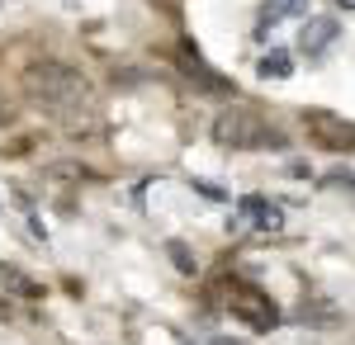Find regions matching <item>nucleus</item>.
I'll use <instances>...</instances> for the list:
<instances>
[{"mask_svg":"<svg viewBox=\"0 0 355 345\" xmlns=\"http://www.w3.org/2000/svg\"><path fill=\"white\" fill-rule=\"evenodd\" d=\"M166 251H171V260L180 265V274H194V256H190V251H185V246H180V241H171Z\"/></svg>","mask_w":355,"mask_h":345,"instance_id":"obj_7","label":"nucleus"},{"mask_svg":"<svg viewBox=\"0 0 355 345\" xmlns=\"http://www.w3.org/2000/svg\"><path fill=\"white\" fill-rule=\"evenodd\" d=\"M336 38H341V24H336L331 15H308V19H303V33H299V48L308 57H318V53H327Z\"/></svg>","mask_w":355,"mask_h":345,"instance_id":"obj_3","label":"nucleus"},{"mask_svg":"<svg viewBox=\"0 0 355 345\" xmlns=\"http://www.w3.org/2000/svg\"><path fill=\"white\" fill-rule=\"evenodd\" d=\"M308 128H313V137H318L322 147H331V152H346V147L355 142V128L336 123V118H327V114H313V118H308Z\"/></svg>","mask_w":355,"mask_h":345,"instance_id":"obj_4","label":"nucleus"},{"mask_svg":"<svg viewBox=\"0 0 355 345\" xmlns=\"http://www.w3.org/2000/svg\"><path fill=\"white\" fill-rule=\"evenodd\" d=\"M194 189H199L204 199H214V204H223V199H227V194H223V189L214 185V180H194Z\"/></svg>","mask_w":355,"mask_h":345,"instance_id":"obj_9","label":"nucleus"},{"mask_svg":"<svg viewBox=\"0 0 355 345\" xmlns=\"http://www.w3.org/2000/svg\"><path fill=\"white\" fill-rule=\"evenodd\" d=\"M336 5H341V10H355V0H336Z\"/></svg>","mask_w":355,"mask_h":345,"instance_id":"obj_11","label":"nucleus"},{"mask_svg":"<svg viewBox=\"0 0 355 345\" xmlns=\"http://www.w3.org/2000/svg\"><path fill=\"white\" fill-rule=\"evenodd\" d=\"M214 345H246V341H232V336H218V341Z\"/></svg>","mask_w":355,"mask_h":345,"instance_id":"obj_10","label":"nucleus"},{"mask_svg":"<svg viewBox=\"0 0 355 345\" xmlns=\"http://www.w3.org/2000/svg\"><path fill=\"white\" fill-rule=\"evenodd\" d=\"M24 90L43 109H53V114H71V109H81L85 100H90L85 76H81V71H71V67H62V62H43V67H33V71L24 76Z\"/></svg>","mask_w":355,"mask_h":345,"instance_id":"obj_1","label":"nucleus"},{"mask_svg":"<svg viewBox=\"0 0 355 345\" xmlns=\"http://www.w3.org/2000/svg\"><path fill=\"white\" fill-rule=\"evenodd\" d=\"M256 71H261V80H289V76H294V57L275 48V53L261 57V67H256Z\"/></svg>","mask_w":355,"mask_h":345,"instance_id":"obj_6","label":"nucleus"},{"mask_svg":"<svg viewBox=\"0 0 355 345\" xmlns=\"http://www.w3.org/2000/svg\"><path fill=\"white\" fill-rule=\"evenodd\" d=\"M214 142H218V147H237V152H251V147H284V137L275 133V128H266L251 109H227V114H218Z\"/></svg>","mask_w":355,"mask_h":345,"instance_id":"obj_2","label":"nucleus"},{"mask_svg":"<svg viewBox=\"0 0 355 345\" xmlns=\"http://www.w3.org/2000/svg\"><path fill=\"white\" fill-rule=\"evenodd\" d=\"M0 284H10L15 293H33V284H28L19 269H5V265H0Z\"/></svg>","mask_w":355,"mask_h":345,"instance_id":"obj_8","label":"nucleus"},{"mask_svg":"<svg viewBox=\"0 0 355 345\" xmlns=\"http://www.w3.org/2000/svg\"><path fill=\"white\" fill-rule=\"evenodd\" d=\"M237 209H242V218H246V222H256L261 232H279V227H284V213L275 209V204H266L261 194H246Z\"/></svg>","mask_w":355,"mask_h":345,"instance_id":"obj_5","label":"nucleus"}]
</instances>
